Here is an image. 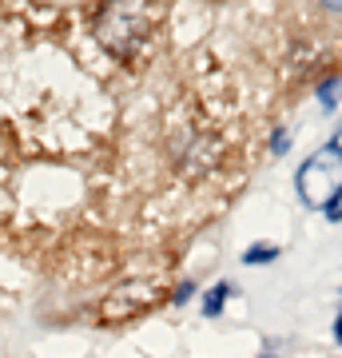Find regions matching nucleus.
I'll list each match as a JSON object with an SVG mask.
<instances>
[{"label": "nucleus", "mask_w": 342, "mask_h": 358, "mask_svg": "<svg viewBox=\"0 0 342 358\" xmlns=\"http://www.w3.org/2000/svg\"><path fill=\"white\" fill-rule=\"evenodd\" d=\"M227 294H231V282H215V287L207 291V299H203V315L215 319L219 310H223V303H227Z\"/></svg>", "instance_id": "f03ea898"}, {"label": "nucleus", "mask_w": 342, "mask_h": 358, "mask_svg": "<svg viewBox=\"0 0 342 358\" xmlns=\"http://www.w3.org/2000/svg\"><path fill=\"white\" fill-rule=\"evenodd\" d=\"M271 259H279V247L275 243H255L243 251V263L247 267H263V263H271Z\"/></svg>", "instance_id": "7ed1b4c3"}, {"label": "nucleus", "mask_w": 342, "mask_h": 358, "mask_svg": "<svg viewBox=\"0 0 342 358\" xmlns=\"http://www.w3.org/2000/svg\"><path fill=\"white\" fill-rule=\"evenodd\" d=\"M318 100H322V108H342V76L327 80V84L318 88Z\"/></svg>", "instance_id": "20e7f679"}, {"label": "nucleus", "mask_w": 342, "mask_h": 358, "mask_svg": "<svg viewBox=\"0 0 342 358\" xmlns=\"http://www.w3.org/2000/svg\"><path fill=\"white\" fill-rule=\"evenodd\" d=\"M334 338H339V346H342V310H339V319H334Z\"/></svg>", "instance_id": "423d86ee"}, {"label": "nucleus", "mask_w": 342, "mask_h": 358, "mask_svg": "<svg viewBox=\"0 0 342 358\" xmlns=\"http://www.w3.org/2000/svg\"><path fill=\"white\" fill-rule=\"evenodd\" d=\"M330 148H334V152L342 155V128H339V136H334V140H330Z\"/></svg>", "instance_id": "0eeeda50"}, {"label": "nucleus", "mask_w": 342, "mask_h": 358, "mask_svg": "<svg viewBox=\"0 0 342 358\" xmlns=\"http://www.w3.org/2000/svg\"><path fill=\"white\" fill-rule=\"evenodd\" d=\"M322 211H327V219H342V187L334 195H330V203L322 207Z\"/></svg>", "instance_id": "39448f33"}, {"label": "nucleus", "mask_w": 342, "mask_h": 358, "mask_svg": "<svg viewBox=\"0 0 342 358\" xmlns=\"http://www.w3.org/2000/svg\"><path fill=\"white\" fill-rule=\"evenodd\" d=\"M342 155L334 148H322L318 155H311L303 167H299V195H303L306 207H327L330 195L339 192L342 183Z\"/></svg>", "instance_id": "f257e3e1"}]
</instances>
